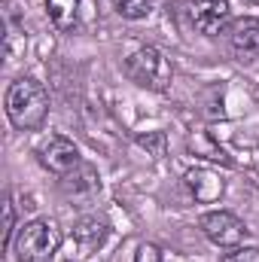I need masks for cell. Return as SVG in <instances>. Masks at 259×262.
<instances>
[{
	"mask_svg": "<svg viewBox=\"0 0 259 262\" xmlns=\"http://www.w3.org/2000/svg\"><path fill=\"white\" fill-rule=\"evenodd\" d=\"M46 113H49V95L37 79L25 76L6 89V116L18 131L40 128Z\"/></svg>",
	"mask_w": 259,
	"mask_h": 262,
	"instance_id": "6da1fadb",
	"label": "cell"
},
{
	"mask_svg": "<svg viewBox=\"0 0 259 262\" xmlns=\"http://www.w3.org/2000/svg\"><path fill=\"white\" fill-rule=\"evenodd\" d=\"M134 262H165V259H162V250H159L156 244H140Z\"/></svg>",
	"mask_w": 259,
	"mask_h": 262,
	"instance_id": "2e32d148",
	"label": "cell"
},
{
	"mask_svg": "<svg viewBox=\"0 0 259 262\" xmlns=\"http://www.w3.org/2000/svg\"><path fill=\"white\" fill-rule=\"evenodd\" d=\"M232 9L229 0H189V21L198 34L204 37H217L223 34L232 21Z\"/></svg>",
	"mask_w": 259,
	"mask_h": 262,
	"instance_id": "5b68a950",
	"label": "cell"
},
{
	"mask_svg": "<svg viewBox=\"0 0 259 262\" xmlns=\"http://www.w3.org/2000/svg\"><path fill=\"white\" fill-rule=\"evenodd\" d=\"M37 156H40V165L49 168V171L58 174V177L70 174V171L79 165V149H76L67 137H58V134L46 137V140L37 146Z\"/></svg>",
	"mask_w": 259,
	"mask_h": 262,
	"instance_id": "8992f818",
	"label": "cell"
},
{
	"mask_svg": "<svg viewBox=\"0 0 259 262\" xmlns=\"http://www.w3.org/2000/svg\"><path fill=\"white\" fill-rule=\"evenodd\" d=\"M61 247V232L49 220H31L18 229L12 253L18 262H49Z\"/></svg>",
	"mask_w": 259,
	"mask_h": 262,
	"instance_id": "7a4b0ae2",
	"label": "cell"
},
{
	"mask_svg": "<svg viewBox=\"0 0 259 262\" xmlns=\"http://www.w3.org/2000/svg\"><path fill=\"white\" fill-rule=\"evenodd\" d=\"M46 12L58 31H70L79 15V0H46Z\"/></svg>",
	"mask_w": 259,
	"mask_h": 262,
	"instance_id": "30bf717a",
	"label": "cell"
},
{
	"mask_svg": "<svg viewBox=\"0 0 259 262\" xmlns=\"http://www.w3.org/2000/svg\"><path fill=\"white\" fill-rule=\"evenodd\" d=\"M201 232L210 244L217 247H241V241L247 238V226L229 213V210H210L201 216Z\"/></svg>",
	"mask_w": 259,
	"mask_h": 262,
	"instance_id": "277c9868",
	"label": "cell"
},
{
	"mask_svg": "<svg viewBox=\"0 0 259 262\" xmlns=\"http://www.w3.org/2000/svg\"><path fill=\"white\" fill-rule=\"evenodd\" d=\"M186 186H189V192L195 195V201H217V198L223 195V180L213 174V171H207V168H195L186 174Z\"/></svg>",
	"mask_w": 259,
	"mask_h": 262,
	"instance_id": "ba28073f",
	"label": "cell"
},
{
	"mask_svg": "<svg viewBox=\"0 0 259 262\" xmlns=\"http://www.w3.org/2000/svg\"><path fill=\"white\" fill-rule=\"evenodd\" d=\"M12 232H15V213H12V201L6 198V204H3V241H6V247H12Z\"/></svg>",
	"mask_w": 259,
	"mask_h": 262,
	"instance_id": "9a60e30c",
	"label": "cell"
},
{
	"mask_svg": "<svg viewBox=\"0 0 259 262\" xmlns=\"http://www.w3.org/2000/svg\"><path fill=\"white\" fill-rule=\"evenodd\" d=\"M113 9L128 18V21H137V18H146L153 12V0H113Z\"/></svg>",
	"mask_w": 259,
	"mask_h": 262,
	"instance_id": "7c38bea8",
	"label": "cell"
},
{
	"mask_svg": "<svg viewBox=\"0 0 259 262\" xmlns=\"http://www.w3.org/2000/svg\"><path fill=\"white\" fill-rule=\"evenodd\" d=\"M229 49L244 64L256 61L259 58V18H235L229 25Z\"/></svg>",
	"mask_w": 259,
	"mask_h": 262,
	"instance_id": "52a82bcc",
	"label": "cell"
},
{
	"mask_svg": "<svg viewBox=\"0 0 259 262\" xmlns=\"http://www.w3.org/2000/svg\"><path fill=\"white\" fill-rule=\"evenodd\" d=\"M61 183H64L67 192H73V195H92V192H98V174H95V168L92 165H76L70 174L61 177Z\"/></svg>",
	"mask_w": 259,
	"mask_h": 262,
	"instance_id": "9c48e42d",
	"label": "cell"
},
{
	"mask_svg": "<svg viewBox=\"0 0 259 262\" xmlns=\"http://www.w3.org/2000/svg\"><path fill=\"white\" fill-rule=\"evenodd\" d=\"M125 73L149 92H168L171 79H174V67L171 61L156 49V46H140L128 61H125Z\"/></svg>",
	"mask_w": 259,
	"mask_h": 262,
	"instance_id": "3957f363",
	"label": "cell"
},
{
	"mask_svg": "<svg viewBox=\"0 0 259 262\" xmlns=\"http://www.w3.org/2000/svg\"><path fill=\"white\" fill-rule=\"evenodd\" d=\"M137 143H140V146H146L156 159H162V156H165V134H162V131H156V134H143V137H137Z\"/></svg>",
	"mask_w": 259,
	"mask_h": 262,
	"instance_id": "5bb4252c",
	"label": "cell"
},
{
	"mask_svg": "<svg viewBox=\"0 0 259 262\" xmlns=\"http://www.w3.org/2000/svg\"><path fill=\"white\" fill-rule=\"evenodd\" d=\"M220 262H259V247H232Z\"/></svg>",
	"mask_w": 259,
	"mask_h": 262,
	"instance_id": "4fadbf2b",
	"label": "cell"
},
{
	"mask_svg": "<svg viewBox=\"0 0 259 262\" xmlns=\"http://www.w3.org/2000/svg\"><path fill=\"white\" fill-rule=\"evenodd\" d=\"M73 238L79 241L82 250H98L107 241V226L98 220H79V226L73 229Z\"/></svg>",
	"mask_w": 259,
	"mask_h": 262,
	"instance_id": "8fae6325",
	"label": "cell"
}]
</instances>
